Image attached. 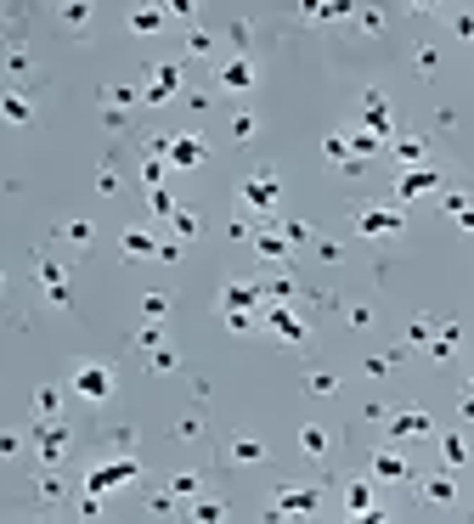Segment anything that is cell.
<instances>
[{"instance_id":"cell-4","label":"cell","mask_w":474,"mask_h":524,"mask_svg":"<svg viewBox=\"0 0 474 524\" xmlns=\"http://www.w3.org/2000/svg\"><path fill=\"white\" fill-rule=\"evenodd\" d=\"M221 85H226V90H248V85H254V68H248V63H226V68H221Z\"/></svg>"},{"instance_id":"cell-8","label":"cell","mask_w":474,"mask_h":524,"mask_svg":"<svg viewBox=\"0 0 474 524\" xmlns=\"http://www.w3.org/2000/svg\"><path fill=\"white\" fill-rule=\"evenodd\" d=\"M164 96H175V68H158L153 74V102H164Z\"/></svg>"},{"instance_id":"cell-3","label":"cell","mask_w":474,"mask_h":524,"mask_svg":"<svg viewBox=\"0 0 474 524\" xmlns=\"http://www.w3.org/2000/svg\"><path fill=\"white\" fill-rule=\"evenodd\" d=\"M395 225L401 220H395L390 209H367V215H362V231H367V237H384V231H395Z\"/></svg>"},{"instance_id":"cell-13","label":"cell","mask_w":474,"mask_h":524,"mask_svg":"<svg viewBox=\"0 0 474 524\" xmlns=\"http://www.w3.org/2000/svg\"><path fill=\"white\" fill-rule=\"evenodd\" d=\"M423 496H429V502H452V479H429Z\"/></svg>"},{"instance_id":"cell-1","label":"cell","mask_w":474,"mask_h":524,"mask_svg":"<svg viewBox=\"0 0 474 524\" xmlns=\"http://www.w3.org/2000/svg\"><path fill=\"white\" fill-rule=\"evenodd\" d=\"M136 474V462H107V468H96L90 479H85V491L96 496V491H107V485H119V479H130Z\"/></svg>"},{"instance_id":"cell-5","label":"cell","mask_w":474,"mask_h":524,"mask_svg":"<svg viewBox=\"0 0 474 524\" xmlns=\"http://www.w3.org/2000/svg\"><path fill=\"white\" fill-rule=\"evenodd\" d=\"M277 513H316V496H311V491H283Z\"/></svg>"},{"instance_id":"cell-7","label":"cell","mask_w":474,"mask_h":524,"mask_svg":"<svg viewBox=\"0 0 474 524\" xmlns=\"http://www.w3.org/2000/svg\"><path fill=\"white\" fill-rule=\"evenodd\" d=\"M277 198V186H271V175H260V181H248V203H271Z\"/></svg>"},{"instance_id":"cell-11","label":"cell","mask_w":474,"mask_h":524,"mask_svg":"<svg viewBox=\"0 0 474 524\" xmlns=\"http://www.w3.org/2000/svg\"><path fill=\"white\" fill-rule=\"evenodd\" d=\"M232 456H237V462H260V456H265V451L254 446V440H237V446H232Z\"/></svg>"},{"instance_id":"cell-14","label":"cell","mask_w":474,"mask_h":524,"mask_svg":"<svg viewBox=\"0 0 474 524\" xmlns=\"http://www.w3.org/2000/svg\"><path fill=\"white\" fill-rule=\"evenodd\" d=\"M350 513H373V502H367V485H350Z\"/></svg>"},{"instance_id":"cell-2","label":"cell","mask_w":474,"mask_h":524,"mask_svg":"<svg viewBox=\"0 0 474 524\" xmlns=\"http://www.w3.org/2000/svg\"><path fill=\"white\" fill-rule=\"evenodd\" d=\"M74 389H79V395H90V400H102V395H107V373H102V367H79Z\"/></svg>"},{"instance_id":"cell-6","label":"cell","mask_w":474,"mask_h":524,"mask_svg":"<svg viewBox=\"0 0 474 524\" xmlns=\"http://www.w3.org/2000/svg\"><path fill=\"white\" fill-rule=\"evenodd\" d=\"M164 152H169L175 164H198V158H204V147H198V141H164Z\"/></svg>"},{"instance_id":"cell-10","label":"cell","mask_w":474,"mask_h":524,"mask_svg":"<svg viewBox=\"0 0 474 524\" xmlns=\"http://www.w3.org/2000/svg\"><path fill=\"white\" fill-rule=\"evenodd\" d=\"M429 186H435V175H423V169H418V175H406V181H401V192H406V198H412V192H429Z\"/></svg>"},{"instance_id":"cell-15","label":"cell","mask_w":474,"mask_h":524,"mask_svg":"<svg viewBox=\"0 0 474 524\" xmlns=\"http://www.w3.org/2000/svg\"><path fill=\"white\" fill-rule=\"evenodd\" d=\"M6 119H28V102H17V96H6V107H0Z\"/></svg>"},{"instance_id":"cell-12","label":"cell","mask_w":474,"mask_h":524,"mask_svg":"<svg viewBox=\"0 0 474 524\" xmlns=\"http://www.w3.org/2000/svg\"><path fill=\"white\" fill-rule=\"evenodd\" d=\"M300 446L311 451V456H322V446H327V434H322V429H305V434H300Z\"/></svg>"},{"instance_id":"cell-9","label":"cell","mask_w":474,"mask_h":524,"mask_svg":"<svg viewBox=\"0 0 474 524\" xmlns=\"http://www.w3.org/2000/svg\"><path fill=\"white\" fill-rule=\"evenodd\" d=\"M379 474H384V479H401V474H406V462H401L395 451H384V456H379Z\"/></svg>"},{"instance_id":"cell-16","label":"cell","mask_w":474,"mask_h":524,"mask_svg":"<svg viewBox=\"0 0 474 524\" xmlns=\"http://www.w3.org/2000/svg\"><path fill=\"white\" fill-rule=\"evenodd\" d=\"M164 11H175V17H192V0H164Z\"/></svg>"}]
</instances>
